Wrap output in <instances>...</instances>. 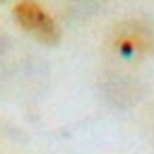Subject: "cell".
Listing matches in <instances>:
<instances>
[{"mask_svg":"<svg viewBox=\"0 0 154 154\" xmlns=\"http://www.w3.org/2000/svg\"><path fill=\"white\" fill-rule=\"evenodd\" d=\"M12 17H14L17 26L24 29L29 36H34L38 43L55 46L60 41V26H58L55 17L48 12V7H43L41 2L19 0L12 5Z\"/></svg>","mask_w":154,"mask_h":154,"instance_id":"2","label":"cell"},{"mask_svg":"<svg viewBox=\"0 0 154 154\" xmlns=\"http://www.w3.org/2000/svg\"><path fill=\"white\" fill-rule=\"evenodd\" d=\"M108 48L128 63L144 60L154 53V29L144 19H120L108 31Z\"/></svg>","mask_w":154,"mask_h":154,"instance_id":"1","label":"cell"}]
</instances>
